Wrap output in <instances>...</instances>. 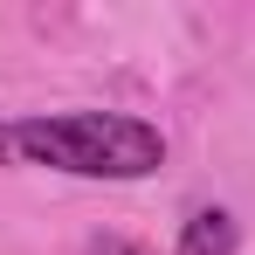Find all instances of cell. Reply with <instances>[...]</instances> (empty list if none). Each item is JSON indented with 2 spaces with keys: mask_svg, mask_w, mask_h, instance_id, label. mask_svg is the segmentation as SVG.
Here are the masks:
<instances>
[{
  "mask_svg": "<svg viewBox=\"0 0 255 255\" xmlns=\"http://www.w3.org/2000/svg\"><path fill=\"white\" fill-rule=\"evenodd\" d=\"M90 255H145V249H138V242H118V235H97Z\"/></svg>",
  "mask_w": 255,
  "mask_h": 255,
  "instance_id": "cell-3",
  "label": "cell"
},
{
  "mask_svg": "<svg viewBox=\"0 0 255 255\" xmlns=\"http://www.w3.org/2000/svg\"><path fill=\"white\" fill-rule=\"evenodd\" d=\"M0 166H48L76 179H145L166 166V138L125 111H35L0 125Z\"/></svg>",
  "mask_w": 255,
  "mask_h": 255,
  "instance_id": "cell-1",
  "label": "cell"
},
{
  "mask_svg": "<svg viewBox=\"0 0 255 255\" xmlns=\"http://www.w3.org/2000/svg\"><path fill=\"white\" fill-rule=\"evenodd\" d=\"M242 249V228L228 207H193L179 228V255H235Z\"/></svg>",
  "mask_w": 255,
  "mask_h": 255,
  "instance_id": "cell-2",
  "label": "cell"
}]
</instances>
